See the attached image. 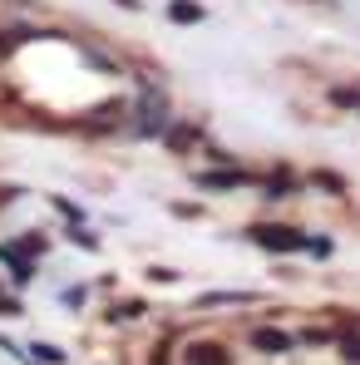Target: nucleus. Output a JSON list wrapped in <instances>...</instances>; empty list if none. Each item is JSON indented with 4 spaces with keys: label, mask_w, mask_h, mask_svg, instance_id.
Segmentation results:
<instances>
[{
    "label": "nucleus",
    "mask_w": 360,
    "mask_h": 365,
    "mask_svg": "<svg viewBox=\"0 0 360 365\" xmlns=\"http://www.w3.org/2000/svg\"><path fill=\"white\" fill-rule=\"evenodd\" d=\"M252 237L262 247H272V252H297V247H306V237H301L297 227H252Z\"/></svg>",
    "instance_id": "nucleus-1"
},
{
    "label": "nucleus",
    "mask_w": 360,
    "mask_h": 365,
    "mask_svg": "<svg viewBox=\"0 0 360 365\" xmlns=\"http://www.w3.org/2000/svg\"><path fill=\"white\" fill-rule=\"evenodd\" d=\"M187 365H232V356L217 341H197V346H187Z\"/></svg>",
    "instance_id": "nucleus-2"
},
{
    "label": "nucleus",
    "mask_w": 360,
    "mask_h": 365,
    "mask_svg": "<svg viewBox=\"0 0 360 365\" xmlns=\"http://www.w3.org/2000/svg\"><path fill=\"white\" fill-rule=\"evenodd\" d=\"M252 346L267 351V356H287V351H292V336H287V331H257Z\"/></svg>",
    "instance_id": "nucleus-3"
},
{
    "label": "nucleus",
    "mask_w": 360,
    "mask_h": 365,
    "mask_svg": "<svg viewBox=\"0 0 360 365\" xmlns=\"http://www.w3.org/2000/svg\"><path fill=\"white\" fill-rule=\"evenodd\" d=\"M0 262H10V277H15V282H20V287H25V282H30V262H25V252H20V247L0 242Z\"/></svg>",
    "instance_id": "nucleus-4"
},
{
    "label": "nucleus",
    "mask_w": 360,
    "mask_h": 365,
    "mask_svg": "<svg viewBox=\"0 0 360 365\" xmlns=\"http://www.w3.org/2000/svg\"><path fill=\"white\" fill-rule=\"evenodd\" d=\"M168 15H173L178 25H192V20H202V5H192V0H173Z\"/></svg>",
    "instance_id": "nucleus-5"
},
{
    "label": "nucleus",
    "mask_w": 360,
    "mask_h": 365,
    "mask_svg": "<svg viewBox=\"0 0 360 365\" xmlns=\"http://www.w3.org/2000/svg\"><path fill=\"white\" fill-rule=\"evenodd\" d=\"M25 356H30V361H40V365H64V351H60V346H45V341H40V346H30Z\"/></svg>",
    "instance_id": "nucleus-6"
},
{
    "label": "nucleus",
    "mask_w": 360,
    "mask_h": 365,
    "mask_svg": "<svg viewBox=\"0 0 360 365\" xmlns=\"http://www.w3.org/2000/svg\"><path fill=\"white\" fill-rule=\"evenodd\" d=\"M237 182H247V173H202V187H237Z\"/></svg>",
    "instance_id": "nucleus-7"
},
{
    "label": "nucleus",
    "mask_w": 360,
    "mask_h": 365,
    "mask_svg": "<svg viewBox=\"0 0 360 365\" xmlns=\"http://www.w3.org/2000/svg\"><path fill=\"white\" fill-rule=\"evenodd\" d=\"M192 138H197V133H192V128H187V123H182V128H173V133H168V143H173V148H187V143H192Z\"/></svg>",
    "instance_id": "nucleus-8"
},
{
    "label": "nucleus",
    "mask_w": 360,
    "mask_h": 365,
    "mask_svg": "<svg viewBox=\"0 0 360 365\" xmlns=\"http://www.w3.org/2000/svg\"><path fill=\"white\" fill-rule=\"evenodd\" d=\"M336 99H341V104H356V109H360V94H356V89H336Z\"/></svg>",
    "instance_id": "nucleus-9"
},
{
    "label": "nucleus",
    "mask_w": 360,
    "mask_h": 365,
    "mask_svg": "<svg viewBox=\"0 0 360 365\" xmlns=\"http://www.w3.org/2000/svg\"><path fill=\"white\" fill-rule=\"evenodd\" d=\"M346 356H351V361H360V341H346Z\"/></svg>",
    "instance_id": "nucleus-10"
}]
</instances>
